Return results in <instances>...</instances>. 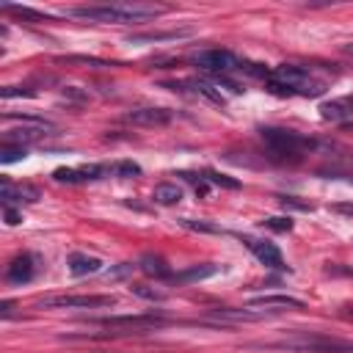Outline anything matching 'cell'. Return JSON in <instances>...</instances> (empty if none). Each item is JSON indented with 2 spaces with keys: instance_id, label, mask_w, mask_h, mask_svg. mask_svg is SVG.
<instances>
[{
  "instance_id": "obj_13",
  "label": "cell",
  "mask_w": 353,
  "mask_h": 353,
  "mask_svg": "<svg viewBox=\"0 0 353 353\" xmlns=\"http://www.w3.org/2000/svg\"><path fill=\"white\" fill-rule=\"evenodd\" d=\"M33 273H36V265H33V256H30V254H19V256H14L11 265H8V270H6L8 281H14V284H25V281H30Z\"/></svg>"
},
{
  "instance_id": "obj_10",
  "label": "cell",
  "mask_w": 353,
  "mask_h": 353,
  "mask_svg": "<svg viewBox=\"0 0 353 353\" xmlns=\"http://www.w3.org/2000/svg\"><path fill=\"white\" fill-rule=\"evenodd\" d=\"M245 309H259V312H287V309H303V301L292 298V295H259V298H251L245 303Z\"/></svg>"
},
{
  "instance_id": "obj_22",
  "label": "cell",
  "mask_w": 353,
  "mask_h": 353,
  "mask_svg": "<svg viewBox=\"0 0 353 353\" xmlns=\"http://www.w3.org/2000/svg\"><path fill=\"white\" fill-rule=\"evenodd\" d=\"M25 154H28L25 146H6V143H3V149H0V163H3V165L17 163V160H22Z\"/></svg>"
},
{
  "instance_id": "obj_31",
  "label": "cell",
  "mask_w": 353,
  "mask_h": 353,
  "mask_svg": "<svg viewBox=\"0 0 353 353\" xmlns=\"http://www.w3.org/2000/svg\"><path fill=\"white\" fill-rule=\"evenodd\" d=\"M3 317H11V303H8V301L3 303Z\"/></svg>"
},
{
  "instance_id": "obj_25",
  "label": "cell",
  "mask_w": 353,
  "mask_h": 353,
  "mask_svg": "<svg viewBox=\"0 0 353 353\" xmlns=\"http://www.w3.org/2000/svg\"><path fill=\"white\" fill-rule=\"evenodd\" d=\"M113 171H116L119 176H138V174H141V165L132 163V160H121V163L113 165Z\"/></svg>"
},
{
  "instance_id": "obj_18",
  "label": "cell",
  "mask_w": 353,
  "mask_h": 353,
  "mask_svg": "<svg viewBox=\"0 0 353 353\" xmlns=\"http://www.w3.org/2000/svg\"><path fill=\"white\" fill-rule=\"evenodd\" d=\"M320 113H323V119H331V121L353 116V94H347V97H342V99H334V102H325V105L320 108Z\"/></svg>"
},
{
  "instance_id": "obj_23",
  "label": "cell",
  "mask_w": 353,
  "mask_h": 353,
  "mask_svg": "<svg viewBox=\"0 0 353 353\" xmlns=\"http://www.w3.org/2000/svg\"><path fill=\"white\" fill-rule=\"evenodd\" d=\"M179 223L185 226V229H193V232H221V226H215V223H207V221H190V218H179Z\"/></svg>"
},
{
  "instance_id": "obj_2",
  "label": "cell",
  "mask_w": 353,
  "mask_h": 353,
  "mask_svg": "<svg viewBox=\"0 0 353 353\" xmlns=\"http://www.w3.org/2000/svg\"><path fill=\"white\" fill-rule=\"evenodd\" d=\"M268 91L279 97H320L325 91V80H317L306 66L281 63L270 72Z\"/></svg>"
},
{
  "instance_id": "obj_24",
  "label": "cell",
  "mask_w": 353,
  "mask_h": 353,
  "mask_svg": "<svg viewBox=\"0 0 353 353\" xmlns=\"http://www.w3.org/2000/svg\"><path fill=\"white\" fill-rule=\"evenodd\" d=\"M138 298H146V301H163L165 298V292H160V290H152V287H143V284H132L130 287Z\"/></svg>"
},
{
  "instance_id": "obj_4",
  "label": "cell",
  "mask_w": 353,
  "mask_h": 353,
  "mask_svg": "<svg viewBox=\"0 0 353 353\" xmlns=\"http://www.w3.org/2000/svg\"><path fill=\"white\" fill-rule=\"evenodd\" d=\"M259 135H262V141L270 146V152H276V154H281V157H287V154H301L306 146H312L309 138H303V135H298V132H292V130H281V127H262Z\"/></svg>"
},
{
  "instance_id": "obj_15",
  "label": "cell",
  "mask_w": 353,
  "mask_h": 353,
  "mask_svg": "<svg viewBox=\"0 0 353 353\" xmlns=\"http://www.w3.org/2000/svg\"><path fill=\"white\" fill-rule=\"evenodd\" d=\"M44 130H50V127H19V130H8L6 135H3V143L6 146H25V143H30V141H39L41 135H47Z\"/></svg>"
},
{
  "instance_id": "obj_16",
  "label": "cell",
  "mask_w": 353,
  "mask_h": 353,
  "mask_svg": "<svg viewBox=\"0 0 353 353\" xmlns=\"http://www.w3.org/2000/svg\"><path fill=\"white\" fill-rule=\"evenodd\" d=\"M97 270H102V259L80 254V251L69 254V273L72 276H88V273H97Z\"/></svg>"
},
{
  "instance_id": "obj_1",
  "label": "cell",
  "mask_w": 353,
  "mask_h": 353,
  "mask_svg": "<svg viewBox=\"0 0 353 353\" xmlns=\"http://www.w3.org/2000/svg\"><path fill=\"white\" fill-rule=\"evenodd\" d=\"M69 17L85 19V22H113V25H141L163 14L160 6H143V3H110V6H77L66 11Z\"/></svg>"
},
{
  "instance_id": "obj_27",
  "label": "cell",
  "mask_w": 353,
  "mask_h": 353,
  "mask_svg": "<svg viewBox=\"0 0 353 353\" xmlns=\"http://www.w3.org/2000/svg\"><path fill=\"white\" fill-rule=\"evenodd\" d=\"M262 226H268V229H273V232H290V229H292V221H290V218H265Z\"/></svg>"
},
{
  "instance_id": "obj_12",
  "label": "cell",
  "mask_w": 353,
  "mask_h": 353,
  "mask_svg": "<svg viewBox=\"0 0 353 353\" xmlns=\"http://www.w3.org/2000/svg\"><path fill=\"white\" fill-rule=\"evenodd\" d=\"M0 199H3V207H11L14 201H19V204H33V201H39V190L30 188V185H11L8 179H3Z\"/></svg>"
},
{
  "instance_id": "obj_9",
  "label": "cell",
  "mask_w": 353,
  "mask_h": 353,
  "mask_svg": "<svg viewBox=\"0 0 353 353\" xmlns=\"http://www.w3.org/2000/svg\"><path fill=\"white\" fill-rule=\"evenodd\" d=\"M124 119L138 127H163L174 119V113L168 108H138V110H130Z\"/></svg>"
},
{
  "instance_id": "obj_30",
  "label": "cell",
  "mask_w": 353,
  "mask_h": 353,
  "mask_svg": "<svg viewBox=\"0 0 353 353\" xmlns=\"http://www.w3.org/2000/svg\"><path fill=\"white\" fill-rule=\"evenodd\" d=\"M3 215H6V223H8V226H17V223L22 221L19 212H17L14 207H3Z\"/></svg>"
},
{
  "instance_id": "obj_17",
  "label": "cell",
  "mask_w": 353,
  "mask_h": 353,
  "mask_svg": "<svg viewBox=\"0 0 353 353\" xmlns=\"http://www.w3.org/2000/svg\"><path fill=\"white\" fill-rule=\"evenodd\" d=\"M152 199H154V204L174 207V204H179V201H182V188H179L176 182H160V185H154Z\"/></svg>"
},
{
  "instance_id": "obj_32",
  "label": "cell",
  "mask_w": 353,
  "mask_h": 353,
  "mask_svg": "<svg viewBox=\"0 0 353 353\" xmlns=\"http://www.w3.org/2000/svg\"><path fill=\"white\" fill-rule=\"evenodd\" d=\"M347 52H353V44H350V47H347Z\"/></svg>"
},
{
  "instance_id": "obj_19",
  "label": "cell",
  "mask_w": 353,
  "mask_h": 353,
  "mask_svg": "<svg viewBox=\"0 0 353 353\" xmlns=\"http://www.w3.org/2000/svg\"><path fill=\"white\" fill-rule=\"evenodd\" d=\"M138 265H141V270H143L146 276H157V279H165V276H171L168 265H165L160 256H154V254H143Z\"/></svg>"
},
{
  "instance_id": "obj_20",
  "label": "cell",
  "mask_w": 353,
  "mask_h": 353,
  "mask_svg": "<svg viewBox=\"0 0 353 353\" xmlns=\"http://www.w3.org/2000/svg\"><path fill=\"white\" fill-rule=\"evenodd\" d=\"M3 11L14 14V17H19V19H28V22H47V17H44V14H39V11L28 8V6H14V3H3Z\"/></svg>"
},
{
  "instance_id": "obj_14",
  "label": "cell",
  "mask_w": 353,
  "mask_h": 353,
  "mask_svg": "<svg viewBox=\"0 0 353 353\" xmlns=\"http://www.w3.org/2000/svg\"><path fill=\"white\" fill-rule=\"evenodd\" d=\"M193 28H179V30H152V33H132L127 36V44H152V41H165V39H185L190 36Z\"/></svg>"
},
{
  "instance_id": "obj_8",
  "label": "cell",
  "mask_w": 353,
  "mask_h": 353,
  "mask_svg": "<svg viewBox=\"0 0 353 353\" xmlns=\"http://www.w3.org/2000/svg\"><path fill=\"white\" fill-rule=\"evenodd\" d=\"M243 240H245L248 251H251L265 268L284 270V256H281V251H279L273 243H268V240H256V237H243Z\"/></svg>"
},
{
  "instance_id": "obj_7",
  "label": "cell",
  "mask_w": 353,
  "mask_h": 353,
  "mask_svg": "<svg viewBox=\"0 0 353 353\" xmlns=\"http://www.w3.org/2000/svg\"><path fill=\"white\" fill-rule=\"evenodd\" d=\"M99 325H108V328H127V331H152V328H163L165 320L163 317H154V314H127V317H99L94 320Z\"/></svg>"
},
{
  "instance_id": "obj_6",
  "label": "cell",
  "mask_w": 353,
  "mask_h": 353,
  "mask_svg": "<svg viewBox=\"0 0 353 353\" xmlns=\"http://www.w3.org/2000/svg\"><path fill=\"white\" fill-rule=\"evenodd\" d=\"M193 63L201 66L204 72H212V74H229V72H240V58L229 50H221V47H210V50H201L193 55Z\"/></svg>"
},
{
  "instance_id": "obj_26",
  "label": "cell",
  "mask_w": 353,
  "mask_h": 353,
  "mask_svg": "<svg viewBox=\"0 0 353 353\" xmlns=\"http://www.w3.org/2000/svg\"><path fill=\"white\" fill-rule=\"evenodd\" d=\"M204 179H207V182H215V185H223V188H240L237 179H232V176H226V174H215V171H207Z\"/></svg>"
},
{
  "instance_id": "obj_3",
  "label": "cell",
  "mask_w": 353,
  "mask_h": 353,
  "mask_svg": "<svg viewBox=\"0 0 353 353\" xmlns=\"http://www.w3.org/2000/svg\"><path fill=\"white\" fill-rule=\"evenodd\" d=\"M276 347H290V350H301V353H353V342H342V339H328V336H309V334H298L292 339L276 342Z\"/></svg>"
},
{
  "instance_id": "obj_28",
  "label": "cell",
  "mask_w": 353,
  "mask_h": 353,
  "mask_svg": "<svg viewBox=\"0 0 353 353\" xmlns=\"http://www.w3.org/2000/svg\"><path fill=\"white\" fill-rule=\"evenodd\" d=\"M14 97H33L30 88H22V85H8L3 88V99H14Z\"/></svg>"
},
{
  "instance_id": "obj_11",
  "label": "cell",
  "mask_w": 353,
  "mask_h": 353,
  "mask_svg": "<svg viewBox=\"0 0 353 353\" xmlns=\"http://www.w3.org/2000/svg\"><path fill=\"white\" fill-rule=\"evenodd\" d=\"M105 174L102 165H83V168H58L52 174L55 182H66V185H80V182H91V179H99Z\"/></svg>"
},
{
  "instance_id": "obj_21",
  "label": "cell",
  "mask_w": 353,
  "mask_h": 353,
  "mask_svg": "<svg viewBox=\"0 0 353 353\" xmlns=\"http://www.w3.org/2000/svg\"><path fill=\"white\" fill-rule=\"evenodd\" d=\"M212 273H218L215 265H199V268H190V270L179 273L176 281H196V279H207V276H212Z\"/></svg>"
},
{
  "instance_id": "obj_29",
  "label": "cell",
  "mask_w": 353,
  "mask_h": 353,
  "mask_svg": "<svg viewBox=\"0 0 353 353\" xmlns=\"http://www.w3.org/2000/svg\"><path fill=\"white\" fill-rule=\"evenodd\" d=\"M284 207H298V210H312V204H306V201H298V199H292V196H281L279 199Z\"/></svg>"
},
{
  "instance_id": "obj_5",
  "label": "cell",
  "mask_w": 353,
  "mask_h": 353,
  "mask_svg": "<svg viewBox=\"0 0 353 353\" xmlns=\"http://www.w3.org/2000/svg\"><path fill=\"white\" fill-rule=\"evenodd\" d=\"M113 303H116L113 295H47L36 301V306L44 309H102Z\"/></svg>"
}]
</instances>
